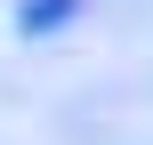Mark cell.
Here are the masks:
<instances>
[{"mask_svg": "<svg viewBox=\"0 0 153 145\" xmlns=\"http://www.w3.org/2000/svg\"><path fill=\"white\" fill-rule=\"evenodd\" d=\"M81 16V0H16V40H48Z\"/></svg>", "mask_w": 153, "mask_h": 145, "instance_id": "cell-1", "label": "cell"}]
</instances>
